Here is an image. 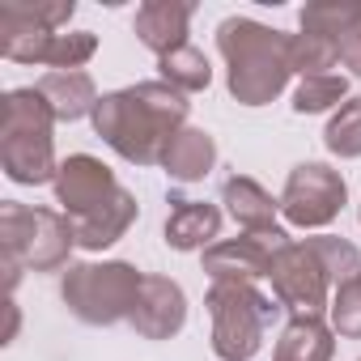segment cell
<instances>
[{
    "instance_id": "obj_1",
    "label": "cell",
    "mask_w": 361,
    "mask_h": 361,
    "mask_svg": "<svg viewBox=\"0 0 361 361\" xmlns=\"http://www.w3.org/2000/svg\"><path fill=\"white\" fill-rule=\"evenodd\" d=\"M188 94L157 81H136L128 90L102 94L94 111V132L132 166H161L170 140L188 128Z\"/></svg>"
},
{
    "instance_id": "obj_2",
    "label": "cell",
    "mask_w": 361,
    "mask_h": 361,
    "mask_svg": "<svg viewBox=\"0 0 361 361\" xmlns=\"http://www.w3.org/2000/svg\"><path fill=\"white\" fill-rule=\"evenodd\" d=\"M217 51L226 56V90L238 106H268L293 77L289 35L255 18H226L217 26Z\"/></svg>"
},
{
    "instance_id": "obj_3",
    "label": "cell",
    "mask_w": 361,
    "mask_h": 361,
    "mask_svg": "<svg viewBox=\"0 0 361 361\" xmlns=\"http://www.w3.org/2000/svg\"><path fill=\"white\" fill-rule=\"evenodd\" d=\"M56 115L39 85L5 94V123H0V166L13 183L43 188L56 183Z\"/></svg>"
},
{
    "instance_id": "obj_4",
    "label": "cell",
    "mask_w": 361,
    "mask_h": 361,
    "mask_svg": "<svg viewBox=\"0 0 361 361\" xmlns=\"http://www.w3.org/2000/svg\"><path fill=\"white\" fill-rule=\"evenodd\" d=\"M77 247L73 217L56 209H30L18 200L0 204V255H5V285L13 293L22 272H60Z\"/></svg>"
},
{
    "instance_id": "obj_5",
    "label": "cell",
    "mask_w": 361,
    "mask_h": 361,
    "mask_svg": "<svg viewBox=\"0 0 361 361\" xmlns=\"http://www.w3.org/2000/svg\"><path fill=\"white\" fill-rule=\"evenodd\" d=\"M145 272H136L128 259H102V264H68L60 276V298L64 306L90 323V327H111L119 319H132V306L140 298Z\"/></svg>"
},
{
    "instance_id": "obj_6",
    "label": "cell",
    "mask_w": 361,
    "mask_h": 361,
    "mask_svg": "<svg viewBox=\"0 0 361 361\" xmlns=\"http://www.w3.org/2000/svg\"><path fill=\"white\" fill-rule=\"evenodd\" d=\"M204 306L213 319V353L221 361H251L276 319L272 298H264L247 281H213Z\"/></svg>"
},
{
    "instance_id": "obj_7",
    "label": "cell",
    "mask_w": 361,
    "mask_h": 361,
    "mask_svg": "<svg viewBox=\"0 0 361 361\" xmlns=\"http://www.w3.org/2000/svg\"><path fill=\"white\" fill-rule=\"evenodd\" d=\"M0 51L13 64H47L51 73H73L85 60H94L98 35H90V30H73V35L47 30L26 13L22 0H9V5H0Z\"/></svg>"
},
{
    "instance_id": "obj_8",
    "label": "cell",
    "mask_w": 361,
    "mask_h": 361,
    "mask_svg": "<svg viewBox=\"0 0 361 361\" xmlns=\"http://www.w3.org/2000/svg\"><path fill=\"white\" fill-rule=\"evenodd\" d=\"M268 281H272L276 302L293 319H323V310H331L336 281H331L314 238H289L285 247H276Z\"/></svg>"
},
{
    "instance_id": "obj_9",
    "label": "cell",
    "mask_w": 361,
    "mask_h": 361,
    "mask_svg": "<svg viewBox=\"0 0 361 361\" xmlns=\"http://www.w3.org/2000/svg\"><path fill=\"white\" fill-rule=\"evenodd\" d=\"M348 183L340 170H331L327 161H298L281 192V217L298 230H323L340 217Z\"/></svg>"
},
{
    "instance_id": "obj_10",
    "label": "cell",
    "mask_w": 361,
    "mask_h": 361,
    "mask_svg": "<svg viewBox=\"0 0 361 361\" xmlns=\"http://www.w3.org/2000/svg\"><path fill=\"white\" fill-rule=\"evenodd\" d=\"M285 230L272 234H243V238H221L204 251V272L213 281H247L255 285L259 276H268L276 247H285Z\"/></svg>"
},
{
    "instance_id": "obj_11",
    "label": "cell",
    "mask_w": 361,
    "mask_h": 361,
    "mask_svg": "<svg viewBox=\"0 0 361 361\" xmlns=\"http://www.w3.org/2000/svg\"><path fill=\"white\" fill-rule=\"evenodd\" d=\"M56 204L68 213V217H81L90 209H98L102 200H111L119 192L115 174L106 161H98L94 153H68L56 170Z\"/></svg>"
},
{
    "instance_id": "obj_12",
    "label": "cell",
    "mask_w": 361,
    "mask_h": 361,
    "mask_svg": "<svg viewBox=\"0 0 361 361\" xmlns=\"http://www.w3.org/2000/svg\"><path fill=\"white\" fill-rule=\"evenodd\" d=\"M128 323L145 340H170L188 323V293L178 289V281H170V276H145Z\"/></svg>"
},
{
    "instance_id": "obj_13",
    "label": "cell",
    "mask_w": 361,
    "mask_h": 361,
    "mask_svg": "<svg viewBox=\"0 0 361 361\" xmlns=\"http://www.w3.org/2000/svg\"><path fill=\"white\" fill-rule=\"evenodd\" d=\"M136 39L161 60L178 47H188V30H192V5L188 0H145L136 9V22H132Z\"/></svg>"
},
{
    "instance_id": "obj_14",
    "label": "cell",
    "mask_w": 361,
    "mask_h": 361,
    "mask_svg": "<svg viewBox=\"0 0 361 361\" xmlns=\"http://www.w3.org/2000/svg\"><path fill=\"white\" fill-rule=\"evenodd\" d=\"M140 217V204H136V196L128 192V188H119L111 200H102L98 209H90V213H81V217H73V234H77V247L81 251H106V247H115L128 230H132V221Z\"/></svg>"
},
{
    "instance_id": "obj_15",
    "label": "cell",
    "mask_w": 361,
    "mask_h": 361,
    "mask_svg": "<svg viewBox=\"0 0 361 361\" xmlns=\"http://www.w3.org/2000/svg\"><path fill=\"white\" fill-rule=\"evenodd\" d=\"M221 204L247 234H272L276 230L281 200H272V192L264 183H255L251 174H230L221 183Z\"/></svg>"
},
{
    "instance_id": "obj_16",
    "label": "cell",
    "mask_w": 361,
    "mask_h": 361,
    "mask_svg": "<svg viewBox=\"0 0 361 361\" xmlns=\"http://www.w3.org/2000/svg\"><path fill=\"white\" fill-rule=\"evenodd\" d=\"M166 217V247L170 251H209L213 238L221 234V209L209 200H170Z\"/></svg>"
},
{
    "instance_id": "obj_17",
    "label": "cell",
    "mask_w": 361,
    "mask_h": 361,
    "mask_svg": "<svg viewBox=\"0 0 361 361\" xmlns=\"http://www.w3.org/2000/svg\"><path fill=\"white\" fill-rule=\"evenodd\" d=\"M39 94L47 98V106H51V115H56V123H77V119H94V111H98V85H94V77L90 73H81V68H73V73H47V77H39Z\"/></svg>"
},
{
    "instance_id": "obj_18",
    "label": "cell",
    "mask_w": 361,
    "mask_h": 361,
    "mask_svg": "<svg viewBox=\"0 0 361 361\" xmlns=\"http://www.w3.org/2000/svg\"><path fill=\"white\" fill-rule=\"evenodd\" d=\"M213 166H217V140L204 128H183L161 157L170 183H200V178H209Z\"/></svg>"
},
{
    "instance_id": "obj_19",
    "label": "cell",
    "mask_w": 361,
    "mask_h": 361,
    "mask_svg": "<svg viewBox=\"0 0 361 361\" xmlns=\"http://www.w3.org/2000/svg\"><path fill=\"white\" fill-rule=\"evenodd\" d=\"M336 357V331L323 319H289L272 361H331Z\"/></svg>"
},
{
    "instance_id": "obj_20",
    "label": "cell",
    "mask_w": 361,
    "mask_h": 361,
    "mask_svg": "<svg viewBox=\"0 0 361 361\" xmlns=\"http://www.w3.org/2000/svg\"><path fill=\"white\" fill-rule=\"evenodd\" d=\"M157 68H161V81H166L170 90H178V94H200V90H209V81H213L209 56H204L200 47H192V43L178 47V51H170V56H161Z\"/></svg>"
},
{
    "instance_id": "obj_21",
    "label": "cell",
    "mask_w": 361,
    "mask_h": 361,
    "mask_svg": "<svg viewBox=\"0 0 361 361\" xmlns=\"http://www.w3.org/2000/svg\"><path fill=\"white\" fill-rule=\"evenodd\" d=\"M289 64L302 77H327V68L340 64L336 39H323V35H289Z\"/></svg>"
},
{
    "instance_id": "obj_22",
    "label": "cell",
    "mask_w": 361,
    "mask_h": 361,
    "mask_svg": "<svg viewBox=\"0 0 361 361\" xmlns=\"http://www.w3.org/2000/svg\"><path fill=\"white\" fill-rule=\"evenodd\" d=\"M298 22H302V35L340 39L348 30H361V5H306Z\"/></svg>"
},
{
    "instance_id": "obj_23",
    "label": "cell",
    "mask_w": 361,
    "mask_h": 361,
    "mask_svg": "<svg viewBox=\"0 0 361 361\" xmlns=\"http://www.w3.org/2000/svg\"><path fill=\"white\" fill-rule=\"evenodd\" d=\"M323 145L336 157H361V94L348 98V102H340V111L327 119Z\"/></svg>"
},
{
    "instance_id": "obj_24",
    "label": "cell",
    "mask_w": 361,
    "mask_h": 361,
    "mask_svg": "<svg viewBox=\"0 0 361 361\" xmlns=\"http://www.w3.org/2000/svg\"><path fill=\"white\" fill-rule=\"evenodd\" d=\"M348 81L340 73H327V77H302L298 90H293V111L298 115H319V111H331L336 102H348Z\"/></svg>"
},
{
    "instance_id": "obj_25",
    "label": "cell",
    "mask_w": 361,
    "mask_h": 361,
    "mask_svg": "<svg viewBox=\"0 0 361 361\" xmlns=\"http://www.w3.org/2000/svg\"><path fill=\"white\" fill-rule=\"evenodd\" d=\"M331 331L344 340H361V268L331 293Z\"/></svg>"
},
{
    "instance_id": "obj_26",
    "label": "cell",
    "mask_w": 361,
    "mask_h": 361,
    "mask_svg": "<svg viewBox=\"0 0 361 361\" xmlns=\"http://www.w3.org/2000/svg\"><path fill=\"white\" fill-rule=\"evenodd\" d=\"M314 247H319V255H323V264H327V272H331L336 289H340L348 276H357V268H361V251H357L348 238H336V234H319V238H314Z\"/></svg>"
},
{
    "instance_id": "obj_27",
    "label": "cell",
    "mask_w": 361,
    "mask_h": 361,
    "mask_svg": "<svg viewBox=\"0 0 361 361\" xmlns=\"http://www.w3.org/2000/svg\"><path fill=\"white\" fill-rule=\"evenodd\" d=\"M336 51H340V64H344L353 77H361V30L340 35V39H336Z\"/></svg>"
},
{
    "instance_id": "obj_28",
    "label": "cell",
    "mask_w": 361,
    "mask_h": 361,
    "mask_svg": "<svg viewBox=\"0 0 361 361\" xmlns=\"http://www.w3.org/2000/svg\"><path fill=\"white\" fill-rule=\"evenodd\" d=\"M13 336H18V306L9 302V340H13Z\"/></svg>"
},
{
    "instance_id": "obj_29",
    "label": "cell",
    "mask_w": 361,
    "mask_h": 361,
    "mask_svg": "<svg viewBox=\"0 0 361 361\" xmlns=\"http://www.w3.org/2000/svg\"><path fill=\"white\" fill-rule=\"evenodd\" d=\"M357 217H361V209H357Z\"/></svg>"
},
{
    "instance_id": "obj_30",
    "label": "cell",
    "mask_w": 361,
    "mask_h": 361,
    "mask_svg": "<svg viewBox=\"0 0 361 361\" xmlns=\"http://www.w3.org/2000/svg\"><path fill=\"white\" fill-rule=\"evenodd\" d=\"M357 361H361V357H357Z\"/></svg>"
}]
</instances>
